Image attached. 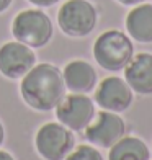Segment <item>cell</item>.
Segmentation results:
<instances>
[{
    "label": "cell",
    "mask_w": 152,
    "mask_h": 160,
    "mask_svg": "<svg viewBox=\"0 0 152 160\" xmlns=\"http://www.w3.org/2000/svg\"><path fill=\"white\" fill-rule=\"evenodd\" d=\"M0 160H15L12 157V154H8L7 150H0Z\"/></svg>",
    "instance_id": "obj_18"
},
{
    "label": "cell",
    "mask_w": 152,
    "mask_h": 160,
    "mask_svg": "<svg viewBox=\"0 0 152 160\" xmlns=\"http://www.w3.org/2000/svg\"><path fill=\"white\" fill-rule=\"evenodd\" d=\"M20 93L23 101L36 111H53L66 95L62 70L49 62L34 64L21 77Z\"/></svg>",
    "instance_id": "obj_1"
},
{
    "label": "cell",
    "mask_w": 152,
    "mask_h": 160,
    "mask_svg": "<svg viewBox=\"0 0 152 160\" xmlns=\"http://www.w3.org/2000/svg\"><path fill=\"white\" fill-rule=\"evenodd\" d=\"M93 101L105 111L123 113L133 105L134 92L124 78L111 75L103 78L98 83V87H95Z\"/></svg>",
    "instance_id": "obj_8"
},
{
    "label": "cell",
    "mask_w": 152,
    "mask_h": 160,
    "mask_svg": "<svg viewBox=\"0 0 152 160\" xmlns=\"http://www.w3.org/2000/svg\"><path fill=\"white\" fill-rule=\"evenodd\" d=\"M126 31L131 39L149 44L152 42V3L142 2L126 15Z\"/></svg>",
    "instance_id": "obj_12"
},
{
    "label": "cell",
    "mask_w": 152,
    "mask_h": 160,
    "mask_svg": "<svg viewBox=\"0 0 152 160\" xmlns=\"http://www.w3.org/2000/svg\"><path fill=\"white\" fill-rule=\"evenodd\" d=\"M12 5V0H0V13H3Z\"/></svg>",
    "instance_id": "obj_17"
},
{
    "label": "cell",
    "mask_w": 152,
    "mask_h": 160,
    "mask_svg": "<svg viewBox=\"0 0 152 160\" xmlns=\"http://www.w3.org/2000/svg\"><path fill=\"white\" fill-rule=\"evenodd\" d=\"M36 64V54L30 46L20 41H8L0 46V74L17 80L26 75Z\"/></svg>",
    "instance_id": "obj_9"
},
{
    "label": "cell",
    "mask_w": 152,
    "mask_h": 160,
    "mask_svg": "<svg viewBox=\"0 0 152 160\" xmlns=\"http://www.w3.org/2000/svg\"><path fill=\"white\" fill-rule=\"evenodd\" d=\"M85 139L100 149H110L126 136V122L119 113L101 110L95 113L90 124L84 129Z\"/></svg>",
    "instance_id": "obj_7"
},
{
    "label": "cell",
    "mask_w": 152,
    "mask_h": 160,
    "mask_svg": "<svg viewBox=\"0 0 152 160\" xmlns=\"http://www.w3.org/2000/svg\"><path fill=\"white\" fill-rule=\"evenodd\" d=\"M134 56L131 38L119 30H108L101 33L93 42V57L101 69L108 72H119Z\"/></svg>",
    "instance_id": "obj_2"
},
{
    "label": "cell",
    "mask_w": 152,
    "mask_h": 160,
    "mask_svg": "<svg viewBox=\"0 0 152 160\" xmlns=\"http://www.w3.org/2000/svg\"><path fill=\"white\" fill-rule=\"evenodd\" d=\"M34 147L44 160H64L75 147L74 131L59 121L46 122L36 131Z\"/></svg>",
    "instance_id": "obj_5"
},
{
    "label": "cell",
    "mask_w": 152,
    "mask_h": 160,
    "mask_svg": "<svg viewBox=\"0 0 152 160\" xmlns=\"http://www.w3.org/2000/svg\"><path fill=\"white\" fill-rule=\"evenodd\" d=\"M124 80L139 95H152V54L141 52L133 56L124 69Z\"/></svg>",
    "instance_id": "obj_11"
},
{
    "label": "cell",
    "mask_w": 152,
    "mask_h": 160,
    "mask_svg": "<svg viewBox=\"0 0 152 160\" xmlns=\"http://www.w3.org/2000/svg\"><path fill=\"white\" fill-rule=\"evenodd\" d=\"M54 110L57 121L66 128H69L70 131H74V132L84 131L90 124V121L97 113L93 100L89 95H84V93L64 95Z\"/></svg>",
    "instance_id": "obj_6"
},
{
    "label": "cell",
    "mask_w": 152,
    "mask_h": 160,
    "mask_svg": "<svg viewBox=\"0 0 152 160\" xmlns=\"http://www.w3.org/2000/svg\"><path fill=\"white\" fill-rule=\"evenodd\" d=\"M121 5H126V7H134V5H139L142 2H146V0H118Z\"/></svg>",
    "instance_id": "obj_16"
},
{
    "label": "cell",
    "mask_w": 152,
    "mask_h": 160,
    "mask_svg": "<svg viewBox=\"0 0 152 160\" xmlns=\"http://www.w3.org/2000/svg\"><path fill=\"white\" fill-rule=\"evenodd\" d=\"M12 34L31 49L44 48L53 38V21L39 8L21 10L13 18Z\"/></svg>",
    "instance_id": "obj_3"
},
{
    "label": "cell",
    "mask_w": 152,
    "mask_h": 160,
    "mask_svg": "<svg viewBox=\"0 0 152 160\" xmlns=\"http://www.w3.org/2000/svg\"><path fill=\"white\" fill-rule=\"evenodd\" d=\"M3 141H5V128H3L2 122H0V145L3 144Z\"/></svg>",
    "instance_id": "obj_19"
},
{
    "label": "cell",
    "mask_w": 152,
    "mask_h": 160,
    "mask_svg": "<svg viewBox=\"0 0 152 160\" xmlns=\"http://www.w3.org/2000/svg\"><path fill=\"white\" fill-rule=\"evenodd\" d=\"M28 2H31L33 5H36L38 8H46V7H53L56 5L59 0H28Z\"/></svg>",
    "instance_id": "obj_15"
},
{
    "label": "cell",
    "mask_w": 152,
    "mask_h": 160,
    "mask_svg": "<svg viewBox=\"0 0 152 160\" xmlns=\"http://www.w3.org/2000/svg\"><path fill=\"white\" fill-rule=\"evenodd\" d=\"M64 83H66V90L70 93H84L89 95L90 92L95 90L98 75L97 70L93 69L90 62L84 59H74L70 61L62 70Z\"/></svg>",
    "instance_id": "obj_10"
},
{
    "label": "cell",
    "mask_w": 152,
    "mask_h": 160,
    "mask_svg": "<svg viewBox=\"0 0 152 160\" xmlns=\"http://www.w3.org/2000/svg\"><path fill=\"white\" fill-rule=\"evenodd\" d=\"M98 13L89 0H67L57 12V23L70 38H85L97 26Z\"/></svg>",
    "instance_id": "obj_4"
},
{
    "label": "cell",
    "mask_w": 152,
    "mask_h": 160,
    "mask_svg": "<svg viewBox=\"0 0 152 160\" xmlns=\"http://www.w3.org/2000/svg\"><path fill=\"white\" fill-rule=\"evenodd\" d=\"M108 160H150V150L139 137L124 136L110 147Z\"/></svg>",
    "instance_id": "obj_13"
},
{
    "label": "cell",
    "mask_w": 152,
    "mask_h": 160,
    "mask_svg": "<svg viewBox=\"0 0 152 160\" xmlns=\"http://www.w3.org/2000/svg\"><path fill=\"white\" fill-rule=\"evenodd\" d=\"M64 160H103L100 150L92 144H80L70 150V154Z\"/></svg>",
    "instance_id": "obj_14"
}]
</instances>
